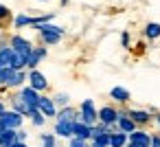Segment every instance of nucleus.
<instances>
[{
	"instance_id": "29",
	"label": "nucleus",
	"mask_w": 160,
	"mask_h": 147,
	"mask_svg": "<svg viewBox=\"0 0 160 147\" xmlns=\"http://www.w3.org/2000/svg\"><path fill=\"white\" fill-rule=\"evenodd\" d=\"M42 143H44V147H55V136L53 134H42Z\"/></svg>"
},
{
	"instance_id": "23",
	"label": "nucleus",
	"mask_w": 160,
	"mask_h": 147,
	"mask_svg": "<svg viewBox=\"0 0 160 147\" xmlns=\"http://www.w3.org/2000/svg\"><path fill=\"white\" fill-rule=\"evenodd\" d=\"M24 66H27V57H22L20 53H16V51H13V57H11V68H13V70H22Z\"/></svg>"
},
{
	"instance_id": "26",
	"label": "nucleus",
	"mask_w": 160,
	"mask_h": 147,
	"mask_svg": "<svg viewBox=\"0 0 160 147\" xmlns=\"http://www.w3.org/2000/svg\"><path fill=\"white\" fill-rule=\"evenodd\" d=\"M29 116L33 119V125H38V127H42V125H44V114H42L38 108H35V110H31V112H29Z\"/></svg>"
},
{
	"instance_id": "1",
	"label": "nucleus",
	"mask_w": 160,
	"mask_h": 147,
	"mask_svg": "<svg viewBox=\"0 0 160 147\" xmlns=\"http://www.w3.org/2000/svg\"><path fill=\"white\" fill-rule=\"evenodd\" d=\"M35 29L40 31V35H42V40H44V44H48V46L57 44V42L62 40V35H64V29H62V27H55V24H51V22L35 24Z\"/></svg>"
},
{
	"instance_id": "35",
	"label": "nucleus",
	"mask_w": 160,
	"mask_h": 147,
	"mask_svg": "<svg viewBox=\"0 0 160 147\" xmlns=\"http://www.w3.org/2000/svg\"><path fill=\"white\" fill-rule=\"evenodd\" d=\"M127 147H149V145H140V143H132V140H129Z\"/></svg>"
},
{
	"instance_id": "11",
	"label": "nucleus",
	"mask_w": 160,
	"mask_h": 147,
	"mask_svg": "<svg viewBox=\"0 0 160 147\" xmlns=\"http://www.w3.org/2000/svg\"><path fill=\"white\" fill-rule=\"evenodd\" d=\"M72 123H75V121H57L55 134H57V136H64V138H70V136H72Z\"/></svg>"
},
{
	"instance_id": "19",
	"label": "nucleus",
	"mask_w": 160,
	"mask_h": 147,
	"mask_svg": "<svg viewBox=\"0 0 160 147\" xmlns=\"http://www.w3.org/2000/svg\"><path fill=\"white\" fill-rule=\"evenodd\" d=\"M11 57H13V48L11 46L0 48V66H11Z\"/></svg>"
},
{
	"instance_id": "25",
	"label": "nucleus",
	"mask_w": 160,
	"mask_h": 147,
	"mask_svg": "<svg viewBox=\"0 0 160 147\" xmlns=\"http://www.w3.org/2000/svg\"><path fill=\"white\" fill-rule=\"evenodd\" d=\"M13 110L16 112H20V114H29V105L22 101V97L18 94V97H13Z\"/></svg>"
},
{
	"instance_id": "30",
	"label": "nucleus",
	"mask_w": 160,
	"mask_h": 147,
	"mask_svg": "<svg viewBox=\"0 0 160 147\" xmlns=\"http://www.w3.org/2000/svg\"><path fill=\"white\" fill-rule=\"evenodd\" d=\"M68 147H88V145H86V140H83V138L72 136V138H70V143H68Z\"/></svg>"
},
{
	"instance_id": "31",
	"label": "nucleus",
	"mask_w": 160,
	"mask_h": 147,
	"mask_svg": "<svg viewBox=\"0 0 160 147\" xmlns=\"http://www.w3.org/2000/svg\"><path fill=\"white\" fill-rule=\"evenodd\" d=\"M149 147H160V134H153V136H151V143H149Z\"/></svg>"
},
{
	"instance_id": "37",
	"label": "nucleus",
	"mask_w": 160,
	"mask_h": 147,
	"mask_svg": "<svg viewBox=\"0 0 160 147\" xmlns=\"http://www.w3.org/2000/svg\"><path fill=\"white\" fill-rule=\"evenodd\" d=\"M0 84H2V66H0Z\"/></svg>"
},
{
	"instance_id": "12",
	"label": "nucleus",
	"mask_w": 160,
	"mask_h": 147,
	"mask_svg": "<svg viewBox=\"0 0 160 147\" xmlns=\"http://www.w3.org/2000/svg\"><path fill=\"white\" fill-rule=\"evenodd\" d=\"M127 138H129L132 143H140V145H149V143H151V134H147V132H142V129H134V132H129Z\"/></svg>"
},
{
	"instance_id": "40",
	"label": "nucleus",
	"mask_w": 160,
	"mask_h": 147,
	"mask_svg": "<svg viewBox=\"0 0 160 147\" xmlns=\"http://www.w3.org/2000/svg\"><path fill=\"white\" fill-rule=\"evenodd\" d=\"M66 3H68V0H62V5H66Z\"/></svg>"
},
{
	"instance_id": "9",
	"label": "nucleus",
	"mask_w": 160,
	"mask_h": 147,
	"mask_svg": "<svg viewBox=\"0 0 160 147\" xmlns=\"http://www.w3.org/2000/svg\"><path fill=\"white\" fill-rule=\"evenodd\" d=\"M72 136L88 140V138H90V125H86V123H81V121L77 119V121L72 123Z\"/></svg>"
},
{
	"instance_id": "39",
	"label": "nucleus",
	"mask_w": 160,
	"mask_h": 147,
	"mask_svg": "<svg viewBox=\"0 0 160 147\" xmlns=\"http://www.w3.org/2000/svg\"><path fill=\"white\" fill-rule=\"evenodd\" d=\"M2 129H5V127H2V125H0V134H2Z\"/></svg>"
},
{
	"instance_id": "38",
	"label": "nucleus",
	"mask_w": 160,
	"mask_h": 147,
	"mask_svg": "<svg viewBox=\"0 0 160 147\" xmlns=\"http://www.w3.org/2000/svg\"><path fill=\"white\" fill-rule=\"evenodd\" d=\"M156 123H158V125H160V114H158V116H156Z\"/></svg>"
},
{
	"instance_id": "15",
	"label": "nucleus",
	"mask_w": 160,
	"mask_h": 147,
	"mask_svg": "<svg viewBox=\"0 0 160 147\" xmlns=\"http://www.w3.org/2000/svg\"><path fill=\"white\" fill-rule=\"evenodd\" d=\"M110 97H112L114 101H118V103H127V101H129V92H127L125 88H121V86H114V88L110 90Z\"/></svg>"
},
{
	"instance_id": "20",
	"label": "nucleus",
	"mask_w": 160,
	"mask_h": 147,
	"mask_svg": "<svg viewBox=\"0 0 160 147\" xmlns=\"http://www.w3.org/2000/svg\"><path fill=\"white\" fill-rule=\"evenodd\" d=\"M13 24H16V29H22V27H33L35 24V18H31V16H27V13H20V16H16V20H13Z\"/></svg>"
},
{
	"instance_id": "18",
	"label": "nucleus",
	"mask_w": 160,
	"mask_h": 147,
	"mask_svg": "<svg viewBox=\"0 0 160 147\" xmlns=\"http://www.w3.org/2000/svg\"><path fill=\"white\" fill-rule=\"evenodd\" d=\"M127 116H129L134 123H147V121H149V112H145V110H129Z\"/></svg>"
},
{
	"instance_id": "7",
	"label": "nucleus",
	"mask_w": 160,
	"mask_h": 147,
	"mask_svg": "<svg viewBox=\"0 0 160 147\" xmlns=\"http://www.w3.org/2000/svg\"><path fill=\"white\" fill-rule=\"evenodd\" d=\"M29 81H31V88H35L38 92H42V90H46V86H48V81H46V77L40 73V70H31V75H29Z\"/></svg>"
},
{
	"instance_id": "17",
	"label": "nucleus",
	"mask_w": 160,
	"mask_h": 147,
	"mask_svg": "<svg viewBox=\"0 0 160 147\" xmlns=\"http://www.w3.org/2000/svg\"><path fill=\"white\" fill-rule=\"evenodd\" d=\"M90 147H110V132H101V134L92 136V145Z\"/></svg>"
},
{
	"instance_id": "41",
	"label": "nucleus",
	"mask_w": 160,
	"mask_h": 147,
	"mask_svg": "<svg viewBox=\"0 0 160 147\" xmlns=\"http://www.w3.org/2000/svg\"><path fill=\"white\" fill-rule=\"evenodd\" d=\"M40 3H48V0H40Z\"/></svg>"
},
{
	"instance_id": "36",
	"label": "nucleus",
	"mask_w": 160,
	"mask_h": 147,
	"mask_svg": "<svg viewBox=\"0 0 160 147\" xmlns=\"http://www.w3.org/2000/svg\"><path fill=\"white\" fill-rule=\"evenodd\" d=\"M2 112H5V103H2V101H0V114H2Z\"/></svg>"
},
{
	"instance_id": "6",
	"label": "nucleus",
	"mask_w": 160,
	"mask_h": 147,
	"mask_svg": "<svg viewBox=\"0 0 160 147\" xmlns=\"http://www.w3.org/2000/svg\"><path fill=\"white\" fill-rule=\"evenodd\" d=\"M97 119H99L101 123H105V125H114L116 119H118V112H116L114 108L105 105V108H101V110L97 112Z\"/></svg>"
},
{
	"instance_id": "13",
	"label": "nucleus",
	"mask_w": 160,
	"mask_h": 147,
	"mask_svg": "<svg viewBox=\"0 0 160 147\" xmlns=\"http://www.w3.org/2000/svg\"><path fill=\"white\" fill-rule=\"evenodd\" d=\"M42 57H46V48H33V51H31V55L27 57V66L33 70V68L40 64V59H42Z\"/></svg>"
},
{
	"instance_id": "21",
	"label": "nucleus",
	"mask_w": 160,
	"mask_h": 147,
	"mask_svg": "<svg viewBox=\"0 0 160 147\" xmlns=\"http://www.w3.org/2000/svg\"><path fill=\"white\" fill-rule=\"evenodd\" d=\"M125 143H127V134H125V132L110 134V147H123Z\"/></svg>"
},
{
	"instance_id": "22",
	"label": "nucleus",
	"mask_w": 160,
	"mask_h": 147,
	"mask_svg": "<svg viewBox=\"0 0 160 147\" xmlns=\"http://www.w3.org/2000/svg\"><path fill=\"white\" fill-rule=\"evenodd\" d=\"M145 35H147L149 40L160 38V24H158V22H149V24L145 27Z\"/></svg>"
},
{
	"instance_id": "27",
	"label": "nucleus",
	"mask_w": 160,
	"mask_h": 147,
	"mask_svg": "<svg viewBox=\"0 0 160 147\" xmlns=\"http://www.w3.org/2000/svg\"><path fill=\"white\" fill-rule=\"evenodd\" d=\"M9 18H11V11H9V7L0 5V27H2V24H5Z\"/></svg>"
},
{
	"instance_id": "2",
	"label": "nucleus",
	"mask_w": 160,
	"mask_h": 147,
	"mask_svg": "<svg viewBox=\"0 0 160 147\" xmlns=\"http://www.w3.org/2000/svg\"><path fill=\"white\" fill-rule=\"evenodd\" d=\"M79 121L86 123V125H94V123H97V110H94V101H92V99H86V101L81 103Z\"/></svg>"
},
{
	"instance_id": "34",
	"label": "nucleus",
	"mask_w": 160,
	"mask_h": 147,
	"mask_svg": "<svg viewBox=\"0 0 160 147\" xmlns=\"http://www.w3.org/2000/svg\"><path fill=\"white\" fill-rule=\"evenodd\" d=\"M9 147H27V143H24V140H16V143L9 145Z\"/></svg>"
},
{
	"instance_id": "5",
	"label": "nucleus",
	"mask_w": 160,
	"mask_h": 147,
	"mask_svg": "<svg viewBox=\"0 0 160 147\" xmlns=\"http://www.w3.org/2000/svg\"><path fill=\"white\" fill-rule=\"evenodd\" d=\"M20 97H22V101H24V103L29 105V112L38 108V99H40V94H38V90H35V88H31V86H27V88H22V92H20Z\"/></svg>"
},
{
	"instance_id": "10",
	"label": "nucleus",
	"mask_w": 160,
	"mask_h": 147,
	"mask_svg": "<svg viewBox=\"0 0 160 147\" xmlns=\"http://www.w3.org/2000/svg\"><path fill=\"white\" fill-rule=\"evenodd\" d=\"M116 125H118V129H121V132H125V134H129V132H134V129H136V123H134L127 114H118Z\"/></svg>"
},
{
	"instance_id": "16",
	"label": "nucleus",
	"mask_w": 160,
	"mask_h": 147,
	"mask_svg": "<svg viewBox=\"0 0 160 147\" xmlns=\"http://www.w3.org/2000/svg\"><path fill=\"white\" fill-rule=\"evenodd\" d=\"M77 119H79V112L68 105H64V110H59V114H57V121H77Z\"/></svg>"
},
{
	"instance_id": "28",
	"label": "nucleus",
	"mask_w": 160,
	"mask_h": 147,
	"mask_svg": "<svg viewBox=\"0 0 160 147\" xmlns=\"http://www.w3.org/2000/svg\"><path fill=\"white\" fill-rule=\"evenodd\" d=\"M53 103H57V105H68V94H66V92H57V94L53 97Z\"/></svg>"
},
{
	"instance_id": "8",
	"label": "nucleus",
	"mask_w": 160,
	"mask_h": 147,
	"mask_svg": "<svg viewBox=\"0 0 160 147\" xmlns=\"http://www.w3.org/2000/svg\"><path fill=\"white\" fill-rule=\"evenodd\" d=\"M38 110L44 114V116H55L57 112H55V103H53V99H48V97H40L38 99Z\"/></svg>"
},
{
	"instance_id": "33",
	"label": "nucleus",
	"mask_w": 160,
	"mask_h": 147,
	"mask_svg": "<svg viewBox=\"0 0 160 147\" xmlns=\"http://www.w3.org/2000/svg\"><path fill=\"white\" fill-rule=\"evenodd\" d=\"M121 40H123V46H129V33H123Z\"/></svg>"
},
{
	"instance_id": "3",
	"label": "nucleus",
	"mask_w": 160,
	"mask_h": 147,
	"mask_svg": "<svg viewBox=\"0 0 160 147\" xmlns=\"http://www.w3.org/2000/svg\"><path fill=\"white\" fill-rule=\"evenodd\" d=\"M0 125H2V127H11V129H18L20 125H22V114L20 112H2V114H0Z\"/></svg>"
},
{
	"instance_id": "4",
	"label": "nucleus",
	"mask_w": 160,
	"mask_h": 147,
	"mask_svg": "<svg viewBox=\"0 0 160 147\" xmlns=\"http://www.w3.org/2000/svg\"><path fill=\"white\" fill-rule=\"evenodd\" d=\"M11 48H13L16 53H20L22 57H29L31 51H33V44H31L29 40H24L22 35H13V38H11Z\"/></svg>"
},
{
	"instance_id": "14",
	"label": "nucleus",
	"mask_w": 160,
	"mask_h": 147,
	"mask_svg": "<svg viewBox=\"0 0 160 147\" xmlns=\"http://www.w3.org/2000/svg\"><path fill=\"white\" fill-rule=\"evenodd\" d=\"M16 140H18V138H16V129L5 127L2 134H0V147H9V145H13Z\"/></svg>"
},
{
	"instance_id": "32",
	"label": "nucleus",
	"mask_w": 160,
	"mask_h": 147,
	"mask_svg": "<svg viewBox=\"0 0 160 147\" xmlns=\"http://www.w3.org/2000/svg\"><path fill=\"white\" fill-rule=\"evenodd\" d=\"M16 138H18V140H27V132H22V129L18 132V129H16Z\"/></svg>"
},
{
	"instance_id": "24",
	"label": "nucleus",
	"mask_w": 160,
	"mask_h": 147,
	"mask_svg": "<svg viewBox=\"0 0 160 147\" xmlns=\"http://www.w3.org/2000/svg\"><path fill=\"white\" fill-rule=\"evenodd\" d=\"M24 79H27V77H24V73H22V70H13V75L9 77V81H7L5 86H20Z\"/></svg>"
}]
</instances>
